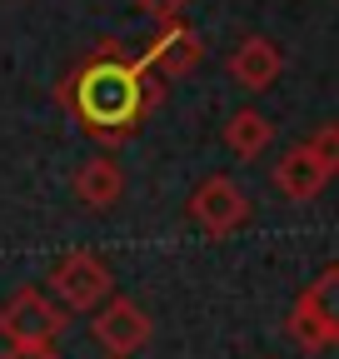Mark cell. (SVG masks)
Wrapping results in <instances>:
<instances>
[{
    "instance_id": "1",
    "label": "cell",
    "mask_w": 339,
    "mask_h": 359,
    "mask_svg": "<svg viewBox=\"0 0 339 359\" xmlns=\"http://www.w3.org/2000/svg\"><path fill=\"white\" fill-rule=\"evenodd\" d=\"M55 100L70 110V120L90 135L95 145L115 150L140 130V120H150L160 110L165 80L135 50H125L110 35L85 60H75L65 70V80L55 85Z\"/></svg>"
},
{
    "instance_id": "2",
    "label": "cell",
    "mask_w": 339,
    "mask_h": 359,
    "mask_svg": "<svg viewBox=\"0 0 339 359\" xmlns=\"http://www.w3.org/2000/svg\"><path fill=\"white\" fill-rule=\"evenodd\" d=\"M115 290V275H110V264L90 250H70L50 264V275H46V294L65 309V314H95Z\"/></svg>"
},
{
    "instance_id": "3",
    "label": "cell",
    "mask_w": 339,
    "mask_h": 359,
    "mask_svg": "<svg viewBox=\"0 0 339 359\" xmlns=\"http://www.w3.org/2000/svg\"><path fill=\"white\" fill-rule=\"evenodd\" d=\"M65 309L40 290V285H20L6 304H0V339L6 344H55L65 334Z\"/></svg>"
},
{
    "instance_id": "4",
    "label": "cell",
    "mask_w": 339,
    "mask_h": 359,
    "mask_svg": "<svg viewBox=\"0 0 339 359\" xmlns=\"http://www.w3.org/2000/svg\"><path fill=\"white\" fill-rule=\"evenodd\" d=\"M190 219L200 224L209 240H225V235H235L240 224L249 219V195L235 185L230 175H209V180H200L195 195H190Z\"/></svg>"
},
{
    "instance_id": "5",
    "label": "cell",
    "mask_w": 339,
    "mask_h": 359,
    "mask_svg": "<svg viewBox=\"0 0 339 359\" xmlns=\"http://www.w3.org/2000/svg\"><path fill=\"white\" fill-rule=\"evenodd\" d=\"M150 314L135 304V299H125V294H115V299H105L100 309H95V320H90V334H95V344L110 354V359H130L135 349H145L150 344Z\"/></svg>"
},
{
    "instance_id": "6",
    "label": "cell",
    "mask_w": 339,
    "mask_h": 359,
    "mask_svg": "<svg viewBox=\"0 0 339 359\" xmlns=\"http://www.w3.org/2000/svg\"><path fill=\"white\" fill-rule=\"evenodd\" d=\"M140 60H145L160 80H180V75H190V70L205 60V35H200L195 25H185V20L160 25V35L140 50Z\"/></svg>"
},
{
    "instance_id": "7",
    "label": "cell",
    "mask_w": 339,
    "mask_h": 359,
    "mask_svg": "<svg viewBox=\"0 0 339 359\" xmlns=\"http://www.w3.org/2000/svg\"><path fill=\"white\" fill-rule=\"evenodd\" d=\"M284 70V55H279V45L270 35H244L235 45V55H230V80L240 90H249V95H260V90H270Z\"/></svg>"
},
{
    "instance_id": "8",
    "label": "cell",
    "mask_w": 339,
    "mask_h": 359,
    "mask_svg": "<svg viewBox=\"0 0 339 359\" xmlns=\"http://www.w3.org/2000/svg\"><path fill=\"white\" fill-rule=\"evenodd\" d=\"M324 185H329V170L310 155V145H305V140H300V145H289V150L275 160V190H279L284 200L305 205V200H314Z\"/></svg>"
},
{
    "instance_id": "9",
    "label": "cell",
    "mask_w": 339,
    "mask_h": 359,
    "mask_svg": "<svg viewBox=\"0 0 339 359\" xmlns=\"http://www.w3.org/2000/svg\"><path fill=\"white\" fill-rule=\"evenodd\" d=\"M70 190H75V200H80L85 210H110V205H120V195H125V170H120L110 155H95V160H85V165L75 170Z\"/></svg>"
},
{
    "instance_id": "10",
    "label": "cell",
    "mask_w": 339,
    "mask_h": 359,
    "mask_svg": "<svg viewBox=\"0 0 339 359\" xmlns=\"http://www.w3.org/2000/svg\"><path fill=\"white\" fill-rule=\"evenodd\" d=\"M270 140H275V125L254 110V105H244V110H235V115L225 120V145H230L240 160H260V155L270 150Z\"/></svg>"
},
{
    "instance_id": "11",
    "label": "cell",
    "mask_w": 339,
    "mask_h": 359,
    "mask_svg": "<svg viewBox=\"0 0 339 359\" xmlns=\"http://www.w3.org/2000/svg\"><path fill=\"white\" fill-rule=\"evenodd\" d=\"M300 304H310L319 320H324V330L334 334V344H339V264H329V269H319V275L300 290Z\"/></svg>"
},
{
    "instance_id": "12",
    "label": "cell",
    "mask_w": 339,
    "mask_h": 359,
    "mask_svg": "<svg viewBox=\"0 0 339 359\" xmlns=\"http://www.w3.org/2000/svg\"><path fill=\"white\" fill-rule=\"evenodd\" d=\"M284 334H289L294 344H300L305 354H319V349H329V344H334V334L324 330V320H319V314H314L310 304H300V299L289 304V320H284Z\"/></svg>"
},
{
    "instance_id": "13",
    "label": "cell",
    "mask_w": 339,
    "mask_h": 359,
    "mask_svg": "<svg viewBox=\"0 0 339 359\" xmlns=\"http://www.w3.org/2000/svg\"><path fill=\"white\" fill-rule=\"evenodd\" d=\"M305 145H310V155H314V160L329 170V180H334V175H339V125H319Z\"/></svg>"
},
{
    "instance_id": "14",
    "label": "cell",
    "mask_w": 339,
    "mask_h": 359,
    "mask_svg": "<svg viewBox=\"0 0 339 359\" xmlns=\"http://www.w3.org/2000/svg\"><path fill=\"white\" fill-rule=\"evenodd\" d=\"M140 6V15H150L155 25H175V20H185V6L190 0H135Z\"/></svg>"
},
{
    "instance_id": "15",
    "label": "cell",
    "mask_w": 339,
    "mask_h": 359,
    "mask_svg": "<svg viewBox=\"0 0 339 359\" xmlns=\"http://www.w3.org/2000/svg\"><path fill=\"white\" fill-rule=\"evenodd\" d=\"M0 359H60V349L55 344H6Z\"/></svg>"
}]
</instances>
